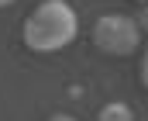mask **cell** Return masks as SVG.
Returning <instances> with one entry per match:
<instances>
[{"instance_id": "7", "label": "cell", "mask_w": 148, "mask_h": 121, "mask_svg": "<svg viewBox=\"0 0 148 121\" xmlns=\"http://www.w3.org/2000/svg\"><path fill=\"white\" fill-rule=\"evenodd\" d=\"M7 3H14V0H0V7H7Z\"/></svg>"}, {"instance_id": "5", "label": "cell", "mask_w": 148, "mask_h": 121, "mask_svg": "<svg viewBox=\"0 0 148 121\" xmlns=\"http://www.w3.org/2000/svg\"><path fill=\"white\" fill-rule=\"evenodd\" d=\"M138 28H141V31H148V3H145V10L138 14Z\"/></svg>"}, {"instance_id": "4", "label": "cell", "mask_w": 148, "mask_h": 121, "mask_svg": "<svg viewBox=\"0 0 148 121\" xmlns=\"http://www.w3.org/2000/svg\"><path fill=\"white\" fill-rule=\"evenodd\" d=\"M138 73H141V83L148 86V45H145V52H141V69Z\"/></svg>"}, {"instance_id": "6", "label": "cell", "mask_w": 148, "mask_h": 121, "mask_svg": "<svg viewBox=\"0 0 148 121\" xmlns=\"http://www.w3.org/2000/svg\"><path fill=\"white\" fill-rule=\"evenodd\" d=\"M48 121H76V118H69V114H52Z\"/></svg>"}, {"instance_id": "2", "label": "cell", "mask_w": 148, "mask_h": 121, "mask_svg": "<svg viewBox=\"0 0 148 121\" xmlns=\"http://www.w3.org/2000/svg\"><path fill=\"white\" fill-rule=\"evenodd\" d=\"M93 45L107 55H131L141 45V28L127 14H103L93 24Z\"/></svg>"}, {"instance_id": "8", "label": "cell", "mask_w": 148, "mask_h": 121, "mask_svg": "<svg viewBox=\"0 0 148 121\" xmlns=\"http://www.w3.org/2000/svg\"><path fill=\"white\" fill-rule=\"evenodd\" d=\"M141 3H148V0H141Z\"/></svg>"}, {"instance_id": "1", "label": "cell", "mask_w": 148, "mask_h": 121, "mask_svg": "<svg viewBox=\"0 0 148 121\" xmlns=\"http://www.w3.org/2000/svg\"><path fill=\"white\" fill-rule=\"evenodd\" d=\"M76 31H79V17L66 0H41L28 14L21 38L31 52H59L76 38Z\"/></svg>"}, {"instance_id": "3", "label": "cell", "mask_w": 148, "mask_h": 121, "mask_svg": "<svg viewBox=\"0 0 148 121\" xmlns=\"http://www.w3.org/2000/svg\"><path fill=\"white\" fill-rule=\"evenodd\" d=\"M97 121H134V111H131L127 104L114 100V104H107V107L97 114Z\"/></svg>"}]
</instances>
